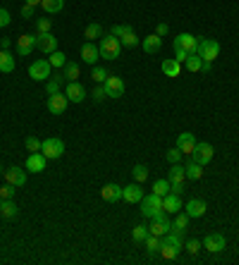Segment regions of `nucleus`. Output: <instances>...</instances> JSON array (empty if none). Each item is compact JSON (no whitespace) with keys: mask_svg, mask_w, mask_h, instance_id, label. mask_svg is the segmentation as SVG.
Returning a JSON list of instances; mask_svg holds the SVG:
<instances>
[{"mask_svg":"<svg viewBox=\"0 0 239 265\" xmlns=\"http://www.w3.org/2000/svg\"><path fill=\"white\" fill-rule=\"evenodd\" d=\"M163 196H158V194H148V196H144L142 199V215L144 218H158V215H163Z\"/></svg>","mask_w":239,"mask_h":265,"instance_id":"nucleus-1","label":"nucleus"},{"mask_svg":"<svg viewBox=\"0 0 239 265\" xmlns=\"http://www.w3.org/2000/svg\"><path fill=\"white\" fill-rule=\"evenodd\" d=\"M196 53L201 55L204 62H213V60L220 55V43L213 41V38H198V48H196Z\"/></svg>","mask_w":239,"mask_h":265,"instance_id":"nucleus-2","label":"nucleus"},{"mask_svg":"<svg viewBox=\"0 0 239 265\" xmlns=\"http://www.w3.org/2000/svg\"><path fill=\"white\" fill-rule=\"evenodd\" d=\"M120 48H122V43H120L118 36H106L103 41H100V57H106V60H118L120 57Z\"/></svg>","mask_w":239,"mask_h":265,"instance_id":"nucleus-3","label":"nucleus"},{"mask_svg":"<svg viewBox=\"0 0 239 265\" xmlns=\"http://www.w3.org/2000/svg\"><path fill=\"white\" fill-rule=\"evenodd\" d=\"M41 153H44L48 160H58V158H62V153H65V141H62V139H55V136L46 139L44 146H41Z\"/></svg>","mask_w":239,"mask_h":265,"instance_id":"nucleus-4","label":"nucleus"},{"mask_svg":"<svg viewBox=\"0 0 239 265\" xmlns=\"http://www.w3.org/2000/svg\"><path fill=\"white\" fill-rule=\"evenodd\" d=\"M216 158V148L210 144H206V141H201V144H196L194 153H192V160H196L198 165H208L210 160Z\"/></svg>","mask_w":239,"mask_h":265,"instance_id":"nucleus-5","label":"nucleus"},{"mask_svg":"<svg viewBox=\"0 0 239 265\" xmlns=\"http://www.w3.org/2000/svg\"><path fill=\"white\" fill-rule=\"evenodd\" d=\"M50 69H53V65H50L48 60H36V62L29 67V77H32L34 81H48V79H50Z\"/></svg>","mask_w":239,"mask_h":265,"instance_id":"nucleus-6","label":"nucleus"},{"mask_svg":"<svg viewBox=\"0 0 239 265\" xmlns=\"http://www.w3.org/2000/svg\"><path fill=\"white\" fill-rule=\"evenodd\" d=\"M36 48L41 50V53H46V55H50V53H55L58 50V38H55L53 33H36Z\"/></svg>","mask_w":239,"mask_h":265,"instance_id":"nucleus-7","label":"nucleus"},{"mask_svg":"<svg viewBox=\"0 0 239 265\" xmlns=\"http://www.w3.org/2000/svg\"><path fill=\"white\" fill-rule=\"evenodd\" d=\"M103 86H106L108 98H120V96H124V81L120 77H112V74H110V77L103 81Z\"/></svg>","mask_w":239,"mask_h":265,"instance_id":"nucleus-8","label":"nucleus"},{"mask_svg":"<svg viewBox=\"0 0 239 265\" xmlns=\"http://www.w3.org/2000/svg\"><path fill=\"white\" fill-rule=\"evenodd\" d=\"M172 230V222L168 220V215H158V218H153V222H151V227H148V232L151 234H156V237H165V234Z\"/></svg>","mask_w":239,"mask_h":265,"instance_id":"nucleus-9","label":"nucleus"},{"mask_svg":"<svg viewBox=\"0 0 239 265\" xmlns=\"http://www.w3.org/2000/svg\"><path fill=\"white\" fill-rule=\"evenodd\" d=\"M2 175H5V182L12 184V187H24V184H26V172H24L22 167H17V165L8 167Z\"/></svg>","mask_w":239,"mask_h":265,"instance_id":"nucleus-10","label":"nucleus"},{"mask_svg":"<svg viewBox=\"0 0 239 265\" xmlns=\"http://www.w3.org/2000/svg\"><path fill=\"white\" fill-rule=\"evenodd\" d=\"M67 105H70V100H67V96L60 91V93H53L50 98H48V110L53 112V115H62V112L67 110Z\"/></svg>","mask_w":239,"mask_h":265,"instance_id":"nucleus-11","label":"nucleus"},{"mask_svg":"<svg viewBox=\"0 0 239 265\" xmlns=\"http://www.w3.org/2000/svg\"><path fill=\"white\" fill-rule=\"evenodd\" d=\"M65 96L70 103H82V100L86 98V88L82 86L79 81H70L65 88Z\"/></svg>","mask_w":239,"mask_h":265,"instance_id":"nucleus-12","label":"nucleus"},{"mask_svg":"<svg viewBox=\"0 0 239 265\" xmlns=\"http://www.w3.org/2000/svg\"><path fill=\"white\" fill-rule=\"evenodd\" d=\"M34 48H36V36H34V33H22V36L17 38V53L22 57L32 55Z\"/></svg>","mask_w":239,"mask_h":265,"instance_id":"nucleus-13","label":"nucleus"},{"mask_svg":"<svg viewBox=\"0 0 239 265\" xmlns=\"http://www.w3.org/2000/svg\"><path fill=\"white\" fill-rule=\"evenodd\" d=\"M225 237H222V234H208L206 239H204V249H208V251H210V254H220V251H222V249H225Z\"/></svg>","mask_w":239,"mask_h":265,"instance_id":"nucleus-14","label":"nucleus"},{"mask_svg":"<svg viewBox=\"0 0 239 265\" xmlns=\"http://www.w3.org/2000/svg\"><path fill=\"white\" fill-rule=\"evenodd\" d=\"M184 208H186V215H189V218H204L208 210V203L204 199H192Z\"/></svg>","mask_w":239,"mask_h":265,"instance_id":"nucleus-15","label":"nucleus"},{"mask_svg":"<svg viewBox=\"0 0 239 265\" xmlns=\"http://www.w3.org/2000/svg\"><path fill=\"white\" fill-rule=\"evenodd\" d=\"M122 199L127 201V203H142V199H144L142 184L136 182V184H130V187H124V189H122Z\"/></svg>","mask_w":239,"mask_h":265,"instance_id":"nucleus-16","label":"nucleus"},{"mask_svg":"<svg viewBox=\"0 0 239 265\" xmlns=\"http://www.w3.org/2000/svg\"><path fill=\"white\" fill-rule=\"evenodd\" d=\"M46 163H48V158H46L41 151H38V153H32L26 158V172H44Z\"/></svg>","mask_w":239,"mask_h":265,"instance_id":"nucleus-17","label":"nucleus"},{"mask_svg":"<svg viewBox=\"0 0 239 265\" xmlns=\"http://www.w3.org/2000/svg\"><path fill=\"white\" fill-rule=\"evenodd\" d=\"M177 148H180V151H182L184 155H192V153H194V148H196L194 134H192V132L180 134V136H177Z\"/></svg>","mask_w":239,"mask_h":265,"instance_id":"nucleus-18","label":"nucleus"},{"mask_svg":"<svg viewBox=\"0 0 239 265\" xmlns=\"http://www.w3.org/2000/svg\"><path fill=\"white\" fill-rule=\"evenodd\" d=\"M98 57H100V50H98V45H94V41H86L82 45V60L86 65H96Z\"/></svg>","mask_w":239,"mask_h":265,"instance_id":"nucleus-19","label":"nucleus"},{"mask_svg":"<svg viewBox=\"0 0 239 265\" xmlns=\"http://www.w3.org/2000/svg\"><path fill=\"white\" fill-rule=\"evenodd\" d=\"M172 45H182L186 53H196V48H198V38L192 36V33H180V36L172 41Z\"/></svg>","mask_w":239,"mask_h":265,"instance_id":"nucleus-20","label":"nucleus"},{"mask_svg":"<svg viewBox=\"0 0 239 265\" xmlns=\"http://www.w3.org/2000/svg\"><path fill=\"white\" fill-rule=\"evenodd\" d=\"M163 210L165 213H174V215H177V213L182 210V199H180V194H172V191L165 194L163 196Z\"/></svg>","mask_w":239,"mask_h":265,"instance_id":"nucleus-21","label":"nucleus"},{"mask_svg":"<svg viewBox=\"0 0 239 265\" xmlns=\"http://www.w3.org/2000/svg\"><path fill=\"white\" fill-rule=\"evenodd\" d=\"M184 234H186L184 230H174V227H172V230H170V232H168V234L163 237V244L177 246V249L182 251V249H184V242H186V239H184Z\"/></svg>","mask_w":239,"mask_h":265,"instance_id":"nucleus-22","label":"nucleus"},{"mask_svg":"<svg viewBox=\"0 0 239 265\" xmlns=\"http://www.w3.org/2000/svg\"><path fill=\"white\" fill-rule=\"evenodd\" d=\"M100 199L108 201V203H115V201L122 199V187L120 184H106L100 189Z\"/></svg>","mask_w":239,"mask_h":265,"instance_id":"nucleus-23","label":"nucleus"},{"mask_svg":"<svg viewBox=\"0 0 239 265\" xmlns=\"http://www.w3.org/2000/svg\"><path fill=\"white\" fill-rule=\"evenodd\" d=\"M142 45H144V50L148 53V55H153V53H158L160 48H163V38L158 36V33H151V36H146L142 41Z\"/></svg>","mask_w":239,"mask_h":265,"instance_id":"nucleus-24","label":"nucleus"},{"mask_svg":"<svg viewBox=\"0 0 239 265\" xmlns=\"http://www.w3.org/2000/svg\"><path fill=\"white\" fill-rule=\"evenodd\" d=\"M17 213H20V208H17V203H14L12 199L0 201V215H2L5 220H14V218H17Z\"/></svg>","mask_w":239,"mask_h":265,"instance_id":"nucleus-25","label":"nucleus"},{"mask_svg":"<svg viewBox=\"0 0 239 265\" xmlns=\"http://www.w3.org/2000/svg\"><path fill=\"white\" fill-rule=\"evenodd\" d=\"M163 74L170 79H177L180 74H182V62H177V60H165L163 62Z\"/></svg>","mask_w":239,"mask_h":265,"instance_id":"nucleus-26","label":"nucleus"},{"mask_svg":"<svg viewBox=\"0 0 239 265\" xmlns=\"http://www.w3.org/2000/svg\"><path fill=\"white\" fill-rule=\"evenodd\" d=\"M168 179H170V184H184L186 170L180 165V163H177V165L170 167V172H168Z\"/></svg>","mask_w":239,"mask_h":265,"instance_id":"nucleus-27","label":"nucleus"},{"mask_svg":"<svg viewBox=\"0 0 239 265\" xmlns=\"http://www.w3.org/2000/svg\"><path fill=\"white\" fill-rule=\"evenodd\" d=\"M0 72H5V74L14 72V57L8 50H0Z\"/></svg>","mask_w":239,"mask_h":265,"instance_id":"nucleus-28","label":"nucleus"},{"mask_svg":"<svg viewBox=\"0 0 239 265\" xmlns=\"http://www.w3.org/2000/svg\"><path fill=\"white\" fill-rule=\"evenodd\" d=\"M184 170H186V179H194V182H198V179L204 177V165H198L196 160H189V165H186Z\"/></svg>","mask_w":239,"mask_h":265,"instance_id":"nucleus-29","label":"nucleus"},{"mask_svg":"<svg viewBox=\"0 0 239 265\" xmlns=\"http://www.w3.org/2000/svg\"><path fill=\"white\" fill-rule=\"evenodd\" d=\"M184 65H186L189 72H201V69H204V60H201L198 53H189V57H186Z\"/></svg>","mask_w":239,"mask_h":265,"instance_id":"nucleus-30","label":"nucleus"},{"mask_svg":"<svg viewBox=\"0 0 239 265\" xmlns=\"http://www.w3.org/2000/svg\"><path fill=\"white\" fill-rule=\"evenodd\" d=\"M41 7H44V12H48V14H58V12L65 7V0H44Z\"/></svg>","mask_w":239,"mask_h":265,"instance_id":"nucleus-31","label":"nucleus"},{"mask_svg":"<svg viewBox=\"0 0 239 265\" xmlns=\"http://www.w3.org/2000/svg\"><path fill=\"white\" fill-rule=\"evenodd\" d=\"M158 254H160L163 261H174V258L180 256V249H177V246H170V244H160V251H158Z\"/></svg>","mask_w":239,"mask_h":265,"instance_id":"nucleus-32","label":"nucleus"},{"mask_svg":"<svg viewBox=\"0 0 239 265\" xmlns=\"http://www.w3.org/2000/svg\"><path fill=\"white\" fill-rule=\"evenodd\" d=\"M144 244H146V251H148V254H156V251H160V244H163V237H156V234H148V237L144 239Z\"/></svg>","mask_w":239,"mask_h":265,"instance_id":"nucleus-33","label":"nucleus"},{"mask_svg":"<svg viewBox=\"0 0 239 265\" xmlns=\"http://www.w3.org/2000/svg\"><path fill=\"white\" fill-rule=\"evenodd\" d=\"M62 77H65L67 81H76V79H79V65H76V62H67V65L62 67Z\"/></svg>","mask_w":239,"mask_h":265,"instance_id":"nucleus-34","label":"nucleus"},{"mask_svg":"<svg viewBox=\"0 0 239 265\" xmlns=\"http://www.w3.org/2000/svg\"><path fill=\"white\" fill-rule=\"evenodd\" d=\"M100 36H103V26H100V24H88L86 31H84V38H86V41H96Z\"/></svg>","mask_w":239,"mask_h":265,"instance_id":"nucleus-35","label":"nucleus"},{"mask_svg":"<svg viewBox=\"0 0 239 265\" xmlns=\"http://www.w3.org/2000/svg\"><path fill=\"white\" fill-rule=\"evenodd\" d=\"M153 194H158V196L170 194V179H156L153 182Z\"/></svg>","mask_w":239,"mask_h":265,"instance_id":"nucleus-36","label":"nucleus"},{"mask_svg":"<svg viewBox=\"0 0 239 265\" xmlns=\"http://www.w3.org/2000/svg\"><path fill=\"white\" fill-rule=\"evenodd\" d=\"M48 62H50L53 67H58V69H62V67L67 65V55L65 53H60V50H55V53H50Z\"/></svg>","mask_w":239,"mask_h":265,"instance_id":"nucleus-37","label":"nucleus"},{"mask_svg":"<svg viewBox=\"0 0 239 265\" xmlns=\"http://www.w3.org/2000/svg\"><path fill=\"white\" fill-rule=\"evenodd\" d=\"M148 227H146V225H136V227H134V230H132V237H134V242H139V244H144V239H146V237H148Z\"/></svg>","mask_w":239,"mask_h":265,"instance_id":"nucleus-38","label":"nucleus"},{"mask_svg":"<svg viewBox=\"0 0 239 265\" xmlns=\"http://www.w3.org/2000/svg\"><path fill=\"white\" fill-rule=\"evenodd\" d=\"M132 175H134V179H136L139 184H144V182L148 179V167H146V165H134Z\"/></svg>","mask_w":239,"mask_h":265,"instance_id":"nucleus-39","label":"nucleus"},{"mask_svg":"<svg viewBox=\"0 0 239 265\" xmlns=\"http://www.w3.org/2000/svg\"><path fill=\"white\" fill-rule=\"evenodd\" d=\"M24 146H26V151H29V153H38V151H41V146H44V141H41V139H36V136H26Z\"/></svg>","mask_w":239,"mask_h":265,"instance_id":"nucleus-40","label":"nucleus"},{"mask_svg":"<svg viewBox=\"0 0 239 265\" xmlns=\"http://www.w3.org/2000/svg\"><path fill=\"white\" fill-rule=\"evenodd\" d=\"M189 220H192V218H189L186 213H177V218H174V222H172V227H174V230H184V232H186V227H189Z\"/></svg>","mask_w":239,"mask_h":265,"instance_id":"nucleus-41","label":"nucleus"},{"mask_svg":"<svg viewBox=\"0 0 239 265\" xmlns=\"http://www.w3.org/2000/svg\"><path fill=\"white\" fill-rule=\"evenodd\" d=\"M108 77H110V72H108V69H103V67H94V72H91V79L98 81V84H103Z\"/></svg>","mask_w":239,"mask_h":265,"instance_id":"nucleus-42","label":"nucleus"},{"mask_svg":"<svg viewBox=\"0 0 239 265\" xmlns=\"http://www.w3.org/2000/svg\"><path fill=\"white\" fill-rule=\"evenodd\" d=\"M182 151H180V148H170V151H168V153H165V158H168V163H170V165H177V163H182Z\"/></svg>","mask_w":239,"mask_h":265,"instance_id":"nucleus-43","label":"nucleus"},{"mask_svg":"<svg viewBox=\"0 0 239 265\" xmlns=\"http://www.w3.org/2000/svg\"><path fill=\"white\" fill-rule=\"evenodd\" d=\"M120 43L124 45V48H136V45H139V38H136V33H134V31H130L127 36H122V38H120Z\"/></svg>","mask_w":239,"mask_h":265,"instance_id":"nucleus-44","label":"nucleus"},{"mask_svg":"<svg viewBox=\"0 0 239 265\" xmlns=\"http://www.w3.org/2000/svg\"><path fill=\"white\" fill-rule=\"evenodd\" d=\"M184 249L192 256H196L198 251H201V249H204V242H198V239H189V242H184Z\"/></svg>","mask_w":239,"mask_h":265,"instance_id":"nucleus-45","label":"nucleus"},{"mask_svg":"<svg viewBox=\"0 0 239 265\" xmlns=\"http://www.w3.org/2000/svg\"><path fill=\"white\" fill-rule=\"evenodd\" d=\"M130 31H134L130 24H115L112 26V36H118V38H122V36H127Z\"/></svg>","mask_w":239,"mask_h":265,"instance_id":"nucleus-46","label":"nucleus"},{"mask_svg":"<svg viewBox=\"0 0 239 265\" xmlns=\"http://www.w3.org/2000/svg\"><path fill=\"white\" fill-rule=\"evenodd\" d=\"M62 74L60 77H55V79H48V93L53 96V93H60V84H62Z\"/></svg>","mask_w":239,"mask_h":265,"instance_id":"nucleus-47","label":"nucleus"},{"mask_svg":"<svg viewBox=\"0 0 239 265\" xmlns=\"http://www.w3.org/2000/svg\"><path fill=\"white\" fill-rule=\"evenodd\" d=\"M14 189H17V187H12V184L5 182V187H0V199H2V201L12 199V196H14Z\"/></svg>","mask_w":239,"mask_h":265,"instance_id":"nucleus-48","label":"nucleus"},{"mask_svg":"<svg viewBox=\"0 0 239 265\" xmlns=\"http://www.w3.org/2000/svg\"><path fill=\"white\" fill-rule=\"evenodd\" d=\"M172 48H174V55H177V57H174V60L184 65V62H186V57H189V53H186V50H184V48H182V45H172Z\"/></svg>","mask_w":239,"mask_h":265,"instance_id":"nucleus-49","label":"nucleus"},{"mask_svg":"<svg viewBox=\"0 0 239 265\" xmlns=\"http://www.w3.org/2000/svg\"><path fill=\"white\" fill-rule=\"evenodd\" d=\"M91 96H94V100H98V103H100L103 98H108V93H106V86H103V84H100V86H96Z\"/></svg>","mask_w":239,"mask_h":265,"instance_id":"nucleus-50","label":"nucleus"},{"mask_svg":"<svg viewBox=\"0 0 239 265\" xmlns=\"http://www.w3.org/2000/svg\"><path fill=\"white\" fill-rule=\"evenodd\" d=\"M12 22V17H10V12L5 10V7H0V29H5L8 24Z\"/></svg>","mask_w":239,"mask_h":265,"instance_id":"nucleus-51","label":"nucleus"},{"mask_svg":"<svg viewBox=\"0 0 239 265\" xmlns=\"http://www.w3.org/2000/svg\"><path fill=\"white\" fill-rule=\"evenodd\" d=\"M36 29H38V33H48L50 31V19H36Z\"/></svg>","mask_w":239,"mask_h":265,"instance_id":"nucleus-52","label":"nucleus"},{"mask_svg":"<svg viewBox=\"0 0 239 265\" xmlns=\"http://www.w3.org/2000/svg\"><path fill=\"white\" fill-rule=\"evenodd\" d=\"M34 12H36V7H34V5H22V17H24V19H32Z\"/></svg>","mask_w":239,"mask_h":265,"instance_id":"nucleus-53","label":"nucleus"},{"mask_svg":"<svg viewBox=\"0 0 239 265\" xmlns=\"http://www.w3.org/2000/svg\"><path fill=\"white\" fill-rule=\"evenodd\" d=\"M168 31H170V26H168V24H158V29H156V33H158L160 38H163V36H168Z\"/></svg>","mask_w":239,"mask_h":265,"instance_id":"nucleus-54","label":"nucleus"},{"mask_svg":"<svg viewBox=\"0 0 239 265\" xmlns=\"http://www.w3.org/2000/svg\"><path fill=\"white\" fill-rule=\"evenodd\" d=\"M170 191H172V194H182V191H184V184H170Z\"/></svg>","mask_w":239,"mask_h":265,"instance_id":"nucleus-55","label":"nucleus"},{"mask_svg":"<svg viewBox=\"0 0 239 265\" xmlns=\"http://www.w3.org/2000/svg\"><path fill=\"white\" fill-rule=\"evenodd\" d=\"M0 45H2V50H8V48H10V41H8V38H2V41H0Z\"/></svg>","mask_w":239,"mask_h":265,"instance_id":"nucleus-56","label":"nucleus"},{"mask_svg":"<svg viewBox=\"0 0 239 265\" xmlns=\"http://www.w3.org/2000/svg\"><path fill=\"white\" fill-rule=\"evenodd\" d=\"M41 2H44V0H26V5H34V7H36V5H41Z\"/></svg>","mask_w":239,"mask_h":265,"instance_id":"nucleus-57","label":"nucleus"},{"mask_svg":"<svg viewBox=\"0 0 239 265\" xmlns=\"http://www.w3.org/2000/svg\"><path fill=\"white\" fill-rule=\"evenodd\" d=\"M0 50H2V45H0Z\"/></svg>","mask_w":239,"mask_h":265,"instance_id":"nucleus-58","label":"nucleus"},{"mask_svg":"<svg viewBox=\"0 0 239 265\" xmlns=\"http://www.w3.org/2000/svg\"><path fill=\"white\" fill-rule=\"evenodd\" d=\"M0 201H2V199H0Z\"/></svg>","mask_w":239,"mask_h":265,"instance_id":"nucleus-59","label":"nucleus"}]
</instances>
